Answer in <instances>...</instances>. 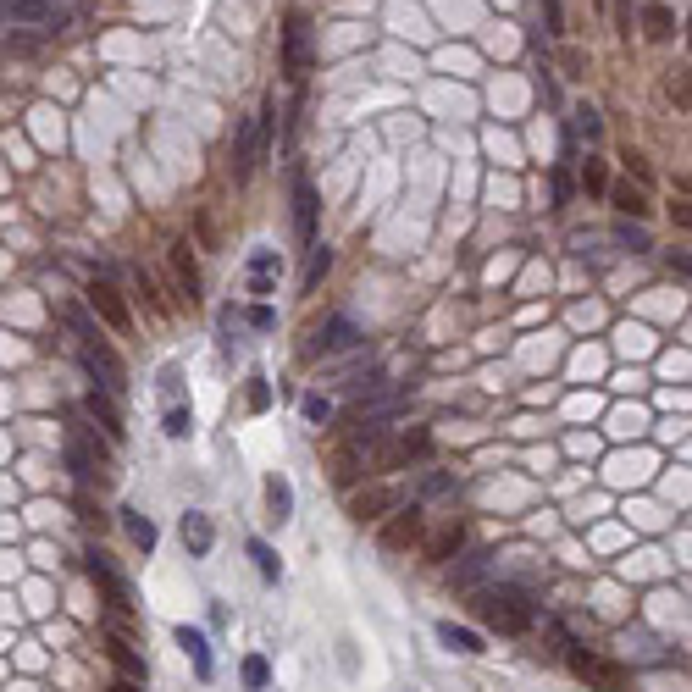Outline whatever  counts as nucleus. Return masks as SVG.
<instances>
[{
	"label": "nucleus",
	"mask_w": 692,
	"mask_h": 692,
	"mask_svg": "<svg viewBox=\"0 0 692 692\" xmlns=\"http://www.w3.org/2000/svg\"><path fill=\"white\" fill-rule=\"evenodd\" d=\"M471 609H477V621L488 626V632H499V637H521V632H532V621H537L532 587H521V582L477 587V598H471Z\"/></svg>",
	"instance_id": "1"
},
{
	"label": "nucleus",
	"mask_w": 692,
	"mask_h": 692,
	"mask_svg": "<svg viewBox=\"0 0 692 692\" xmlns=\"http://www.w3.org/2000/svg\"><path fill=\"white\" fill-rule=\"evenodd\" d=\"M266 150H272V100H266L255 117H244L239 144H233V172H239V178H250V172L266 161Z\"/></svg>",
	"instance_id": "2"
},
{
	"label": "nucleus",
	"mask_w": 692,
	"mask_h": 692,
	"mask_svg": "<svg viewBox=\"0 0 692 692\" xmlns=\"http://www.w3.org/2000/svg\"><path fill=\"white\" fill-rule=\"evenodd\" d=\"M305 72H311V17L288 12V23H283V78L288 84H305Z\"/></svg>",
	"instance_id": "3"
},
{
	"label": "nucleus",
	"mask_w": 692,
	"mask_h": 692,
	"mask_svg": "<svg viewBox=\"0 0 692 692\" xmlns=\"http://www.w3.org/2000/svg\"><path fill=\"white\" fill-rule=\"evenodd\" d=\"M78 360H84V371L106 388V394H122V388H128V366H122V355L106 344V338H100V344H78Z\"/></svg>",
	"instance_id": "4"
},
{
	"label": "nucleus",
	"mask_w": 692,
	"mask_h": 692,
	"mask_svg": "<svg viewBox=\"0 0 692 692\" xmlns=\"http://www.w3.org/2000/svg\"><path fill=\"white\" fill-rule=\"evenodd\" d=\"M67 471H72V482H106V449H100V438H89V432H72L67 438Z\"/></svg>",
	"instance_id": "5"
},
{
	"label": "nucleus",
	"mask_w": 692,
	"mask_h": 692,
	"mask_svg": "<svg viewBox=\"0 0 692 692\" xmlns=\"http://www.w3.org/2000/svg\"><path fill=\"white\" fill-rule=\"evenodd\" d=\"M421 532H427V515H421V504H410V510H394L382 521L377 543H382V554H405L410 543H421Z\"/></svg>",
	"instance_id": "6"
},
{
	"label": "nucleus",
	"mask_w": 692,
	"mask_h": 692,
	"mask_svg": "<svg viewBox=\"0 0 692 692\" xmlns=\"http://www.w3.org/2000/svg\"><path fill=\"white\" fill-rule=\"evenodd\" d=\"M89 311H95V316H100V322H106L117 338H128V333H133V311H128V299H122L111 283H100V277L89 283Z\"/></svg>",
	"instance_id": "7"
},
{
	"label": "nucleus",
	"mask_w": 692,
	"mask_h": 692,
	"mask_svg": "<svg viewBox=\"0 0 692 692\" xmlns=\"http://www.w3.org/2000/svg\"><path fill=\"white\" fill-rule=\"evenodd\" d=\"M100 643H106L111 665H117V670H122V676H128V681H150V665H144V654H139V648H133L128 637L117 632V626H106V632H100Z\"/></svg>",
	"instance_id": "8"
},
{
	"label": "nucleus",
	"mask_w": 692,
	"mask_h": 692,
	"mask_svg": "<svg viewBox=\"0 0 692 692\" xmlns=\"http://www.w3.org/2000/svg\"><path fill=\"white\" fill-rule=\"evenodd\" d=\"M294 233L305 250H316V189L305 172H294Z\"/></svg>",
	"instance_id": "9"
},
{
	"label": "nucleus",
	"mask_w": 692,
	"mask_h": 692,
	"mask_svg": "<svg viewBox=\"0 0 692 692\" xmlns=\"http://www.w3.org/2000/svg\"><path fill=\"white\" fill-rule=\"evenodd\" d=\"M388 510H399V488H366L349 499V521L366 526V521H388Z\"/></svg>",
	"instance_id": "10"
},
{
	"label": "nucleus",
	"mask_w": 692,
	"mask_h": 692,
	"mask_svg": "<svg viewBox=\"0 0 692 692\" xmlns=\"http://www.w3.org/2000/svg\"><path fill=\"white\" fill-rule=\"evenodd\" d=\"M571 670H576L582 681H593V687H604V692H615V687H621V665L598 659L593 648H571Z\"/></svg>",
	"instance_id": "11"
},
{
	"label": "nucleus",
	"mask_w": 692,
	"mask_h": 692,
	"mask_svg": "<svg viewBox=\"0 0 692 692\" xmlns=\"http://www.w3.org/2000/svg\"><path fill=\"white\" fill-rule=\"evenodd\" d=\"M194 244L189 239H178L167 250V261H172V277H178V288H183V299H189V305H200V266H194Z\"/></svg>",
	"instance_id": "12"
},
{
	"label": "nucleus",
	"mask_w": 692,
	"mask_h": 692,
	"mask_svg": "<svg viewBox=\"0 0 692 692\" xmlns=\"http://www.w3.org/2000/svg\"><path fill=\"white\" fill-rule=\"evenodd\" d=\"M355 344H360V327L349 322V316H327V322L316 327V344H311V349L333 355V349H355Z\"/></svg>",
	"instance_id": "13"
},
{
	"label": "nucleus",
	"mask_w": 692,
	"mask_h": 692,
	"mask_svg": "<svg viewBox=\"0 0 692 692\" xmlns=\"http://www.w3.org/2000/svg\"><path fill=\"white\" fill-rule=\"evenodd\" d=\"M172 637H178V648L189 654L194 676H200V681H211V676H216V659H211V643H205V632H194V626H178Z\"/></svg>",
	"instance_id": "14"
},
{
	"label": "nucleus",
	"mask_w": 692,
	"mask_h": 692,
	"mask_svg": "<svg viewBox=\"0 0 692 692\" xmlns=\"http://www.w3.org/2000/svg\"><path fill=\"white\" fill-rule=\"evenodd\" d=\"M84 410H89V421H95V427L106 432L111 443H122V438H128V427H122V410L111 405V394H100V388H95V394L84 399Z\"/></svg>",
	"instance_id": "15"
},
{
	"label": "nucleus",
	"mask_w": 692,
	"mask_h": 692,
	"mask_svg": "<svg viewBox=\"0 0 692 692\" xmlns=\"http://www.w3.org/2000/svg\"><path fill=\"white\" fill-rule=\"evenodd\" d=\"M6 23H67V12H56V0H6Z\"/></svg>",
	"instance_id": "16"
},
{
	"label": "nucleus",
	"mask_w": 692,
	"mask_h": 692,
	"mask_svg": "<svg viewBox=\"0 0 692 692\" xmlns=\"http://www.w3.org/2000/svg\"><path fill=\"white\" fill-rule=\"evenodd\" d=\"M211 543H216V526H211V515L189 510V515H183V549H189L194 560H205V554H211Z\"/></svg>",
	"instance_id": "17"
},
{
	"label": "nucleus",
	"mask_w": 692,
	"mask_h": 692,
	"mask_svg": "<svg viewBox=\"0 0 692 692\" xmlns=\"http://www.w3.org/2000/svg\"><path fill=\"white\" fill-rule=\"evenodd\" d=\"M427 449H432V432L427 427H405V432H399V443L388 449V466H410V460H421Z\"/></svg>",
	"instance_id": "18"
},
{
	"label": "nucleus",
	"mask_w": 692,
	"mask_h": 692,
	"mask_svg": "<svg viewBox=\"0 0 692 692\" xmlns=\"http://www.w3.org/2000/svg\"><path fill=\"white\" fill-rule=\"evenodd\" d=\"M261 493H266V521H277V526H283L288 515H294V488H288V477H277V471H272Z\"/></svg>",
	"instance_id": "19"
},
{
	"label": "nucleus",
	"mask_w": 692,
	"mask_h": 692,
	"mask_svg": "<svg viewBox=\"0 0 692 692\" xmlns=\"http://www.w3.org/2000/svg\"><path fill=\"white\" fill-rule=\"evenodd\" d=\"M61 322H67V333L78 338V344H100V338H106V333H100V322L84 311V305H61Z\"/></svg>",
	"instance_id": "20"
},
{
	"label": "nucleus",
	"mask_w": 692,
	"mask_h": 692,
	"mask_svg": "<svg viewBox=\"0 0 692 692\" xmlns=\"http://www.w3.org/2000/svg\"><path fill=\"white\" fill-rule=\"evenodd\" d=\"M438 643L454 648V654H482V637L471 626H454V621H438Z\"/></svg>",
	"instance_id": "21"
},
{
	"label": "nucleus",
	"mask_w": 692,
	"mask_h": 692,
	"mask_svg": "<svg viewBox=\"0 0 692 692\" xmlns=\"http://www.w3.org/2000/svg\"><path fill=\"white\" fill-rule=\"evenodd\" d=\"M122 532L133 537V549H156V521H150V515H139V510H122Z\"/></svg>",
	"instance_id": "22"
},
{
	"label": "nucleus",
	"mask_w": 692,
	"mask_h": 692,
	"mask_svg": "<svg viewBox=\"0 0 692 692\" xmlns=\"http://www.w3.org/2000/svg\"><path fill=\"white\" fill-rule=\"evenodd\" d=\"M460 543H466V532H460V521H449V526H443V532L427 543V560H432V565H443L449 554H460Z\"/></svg>",
	"instance_id": "23"
},
{
	"label": "nucleus",
	"mask_w": 692,
	"mask_h": 692,
	"mask_svg": "<svg viewBox=\"0 0 692 692\" xmlns=\"http://www.w3.org/2000/svg\"><path fill=\"white\" fill-rule=\"evenodd\" d=\"M360 454H366L360 443H344V449L333 454V482H338V488H349V482L360 477Z\"/></svg>",
	"instance_id": "24"
},
{
	"label": "nucleus",
	"mask_w": 692,
	"mask_h": 692,
	"mask_svg": "<svg viewBox=\"0 0 692 692\" xmlns=\"http://www.w3.org/2000/svg\"><path fill=\"white\" fill-rule=\"evenodd\" d=\"M84 576L95 587H111V582H117V565H111V554L106 549H84Z\"/></svg>",
	"instance_id": "25"
},
{
	"label": "nucleus",
	"mask_w": 692,
	"mask_h": 692,
	"mask_svg": "<svg viewBox=\"0 0 692 692\" xmlns=\"http://www.w3.org/2000/svg\"><path fill=\"white\" fill-rule=\"evenodd\" d=\"M615 211H621V216H632V222H643V216L654 211V205H648V194H643V189L621 183V189H615Z\"/></svg>",
	"instance_id": "26"
},
{
	"label": "nucleus",
	"mask_w": 692,
	"mask_h": 692,
	"mask_svg": "<svg viewBox=\"0 0 692 692\" xmlns=\"http://www.w3.org/2000/svg\"><path fill=\"white\" fill-rule=\"evenodd\" d=\"M488 565H493V554H488V549H477V554H466V560L454 565V576H449V582H454V587H471L482 571H488Z\"/></svg>",
	"instance_id": "27"
},
{
	"label": "nucleus",
	"mask_w": 692,
	"mask_h": 692,
	"mask_svg": "<svg viewBox=\"0 0 692 692\" xmlns=\"http://www.w3.org/2000/svg\"><path fill=\"white\" fill-rule=\"evenodd\" d=\"M643 28H648V39H670V34H676V17L654 0V6H643Z\"/></svg>",
	"instance_id": "28"
},
{
	"label": "nucleus",
	"mask_w": 692,
	"mask_h": 692,
	"mask_svg": "<svg viewBox=\"0 0 692 692\" xmlns=\"http://www.w3.org/2000/svg\"><path fill=\"white\" fill-rule=\"evenodd\" d=\"M272 272H277V255L272 250H255V261H250V277H255V294H272Z\"/></svg>",
	"instance_id": "29"
},
{
	"label": "nucleus",
	"mask_w": 692,
	"mask_h": 692,
	"mask_svg": "<svg viewBox=\"0 0 692 692\" xmlns=\"http://www.w3.org/2000/svg\"><path fill=\"white\" fill-rule=\"evenodd\" d=\"M250 560H255V571H261V582H277V576H283V565H277V554L266 549L261 537H250Z\"/></svg>",
	"instance_id": "30"
},
{
	"label": "nucleus",
	"mask_w": 692,
	"mask_h": 692,
	"mask_svg": "<svg viewBox=\"0 0 692 692\" xmlns=\"http://www.w3.org/2000/svg\"><path fill=\"white\" fill-rule=\"evenodd\" d=\"M239 676H244V687H250V692H266V681H272V665H266L261 654H250V659H244V670H239Z\"/></svg>",
	"instance_id": "31"
},
{
	"label": "nucleus",
	"mask_w": 692,
	"mask_h": 692,
	"mask_svg": "<svg viewBox=\"0 0 692 692\" xmlns=\"http://www.w3.org/2000/svg\"><path fill=\"white\" fill-rule=\"evenodd\" d=\"M615 239H621L632 255H648V250H654V244H648V233H643L637 222H621V227H615Z\"/></svg>",
	"instance_id": "32"
},
{
	"label": "nucleus",
	"mask_w": 692,
	"mask_h": 692,
	"mask_svg": "<svg viewBox=\"0 0 692 692\" xmlns=\"http://www.w3.org/2000/svg\"><path fill=\"white\" fill-rule=\"evenodd\" d=\"M571 117H576V133H587V144L604 139V122H598V111H593V106H576Z\"/></svg>",
	"instance_id": "33"
},
{
	"label": "nucleus",
	"mask_w": 692,
	"mask_h": 692,
	"mask_svg": "<svg viewBox=\"0 0 692 692\" xmlns=\"http://www.w3.org/2000/svg\"><path fill=\"white\" fill-rule=\"evenodd\" d=\"M161 432H167V438H189V432H194V416H189L183 405H172L167 421H161Z\"/></svg>",
	"instance_id": "34"
},
{
	"label": "nucleus",
	"mask_w": 692,
	"mask_h": 692,
	"mask_svg": "<svg viewBox=\"0 0 692 692\" xmlns=\"http://www.w3.org/2000/svg\"><path fill=\"white\" fill-rule=\"evenodd\" d=\"M582 189H587V194H609V172H604V161L587 156V167H582Z\"/></svg>",
	"instance_id": "35"
},
{
	"label": "nucleus",
	"mask_w": 692,
	"mask_h": 692,
	"mask_svg": "<svg viewBox=\"0 0 692 692\" xmlns=\"http://www.w3.org/2000/svg\"><path fill=\"white\" fill-rule=\"evenodd\" d=\"M449 488H454V471H432V477H421L416 499H438V493H449Z\"/></svg>",
	"instance_id": "36"
},
{
	"label": "nucleus",
	"mask_w": 692,
	"mask_h": 692,
	"mask_svg": "<svg viewBox=\"0 0 692 692\" xmlns=\"http://www.w3.org/2000/svg\"><path fill=\"white\" fill-rule=\"evenodd\" d=\"M133 283H139V294H144V305H150V311H156V316H167V299L156 294V277H150V272L139 266V277H133Z\"/></svg>",
	"instance_id": "37"
},
{
	"label": "nucleus",
	"mask_w": 692,
	"mask_h": 692,
	"mask_svg": "<svg viewBox=\"0 0 692 692\" xmlns=\"http://www.w3.org/2000/svg\"><path fill=\"white\" fill-rule=\"evenodd\" d=\"M327 266H333V250H327V244H322V250H311V266H305V288H316V283H322V277H327Z\"/></svg>",
	"instance_id": "38"
},
{
	"label": "nucleus",
	"mask_w": 692,
	"mask_h": 692,
	"mask_svg": "<svg viewBox=\"0 0 692 692\" xmlns=\"http://www.w3.org/2000/svg\"><path fill=\"white\" fill-rule=\"evenodd\" d=\"M250 327H255V333H272V327H277V311H272V305H255V311H250Z\"/></svg>",
	"instance_id": "39"
},
{
	"label": "nucleus",
	"mask_w": 692,
	"mask_h": 692,
	"mask_svg": "<svg viewBox=\"0 0 692 692\" xmlns=\"http://www.w3.org/2000/svg\"><path fill=\"white\" fill-rule=\"evenodd\" d=\"M272 405V388H266V377H250V410H266Z\"/></svg>",
	"instance_id": "40"
},
{
	"label": "nucleus",
	"mask_w": 692,
	"mask_h": 692,
	"mask_svg": "<svg viewBox=\"0 0 692 692\" xmlns=\"http://www.w3.org/2000/svg\"><path fill=\"white\" fill-rule=\"evenodd\" d=\"M327 416H333V405H327V399H316V394L305 399V421H316V427H322Z\"/></svg>",
	"instance_id": "41"
},
{
	"label": "nucleus",
	"mask_w": 692,
	"mask_h": 692,
	"mask_svg": "<svg viewBox=\"0 0 692 692\" xmlns=\"http://www.w3.org/2000/svg\"><path fill=\"white\" fill-rule=\"evenodd\" d=\"M665 266L676 277H692V255H681V250H665Z\"/></svg>",
	"instance_id": "42"
},
{
	"label": "nucleus",
	"mask_w": 692,
	"mask_h": 692,
	"mask_svg": "<svg viewBox=\"0 0 692 692\" xmlns=\"http://www.w3.org/2000/svg\"><path fill=\"white\" fill-rule=\"evenodd\" d=\"M565 200H571V178H565V167H560L554 172V205H565Z\"/></svg>",
	"instance_id": "43"
},
{
	"label": "nucleus",
	"mask_w": 692,
	"mask_h": 692,
	"mask_svg": "<svg viewBox=\"0 0 692 692\" xmlns=\"http://www.w3.org/2000/svg\"><path fill=\"white\" fill-rule=\"evenodd\" d=\"M670 222H676V227H692V205L676 200V205H670Z\"/></svg>",
	"instance_id": "44"
},
{
	"label": "nucleus",
	"mask_w": 692,
	"mask_h": 692,
	"mask_svg": "<svg viewBox=\"0 0 692 692\" xmlns=\"http://www.w3.org/2000/svg\"><path fill=\"white\" fill-rule=\"evenodd\" d=\"M161 394H178V366H161Z\"/></svg>",
	"instance_id": "45"
},
{
	"label": "nucleus",
	"mask_w": 692,
	"mask_h": 692,
	"mask_svg": "<svg viewBox=\"0 0 692 692\" xmlns=\"http://www.w3.org/2000/svg\"><path fill=\"white\" fill-rule=\"evenodd\" d=\"M106 692H144V681H128V676H117V681H111Z\"/></svg>",
	"instance_id": "46"
},
{
	"label": "nucleus",
	"mask_w": 692,
	"mask_h": 692,
	"mask_svg": "<svg viewBox=\"0 0 692 692\" xmlns=\"http://www.w3.org/2000/svg\"><path fill=\"white\" fill-rule=\"evenodd\" d=\"M549 28H554V34H565V17H560V0H549Z\"/></svg>",
	"instance_id": "47"
},
{
	"label": "nucleus",
	"mask_w": 692,
	"mask_h": 692,
	"mask_svg": "<svg viewBox=\"0 0 692 692\" xmlns=\"http://www.w3.org/2000/svg\"><path fill=\"white\" fill-rule=\"evenodd\" d=\"M687 39H692V17H687Z\"/></svg>",
	"instance_id": "48"
}]
</instances>
